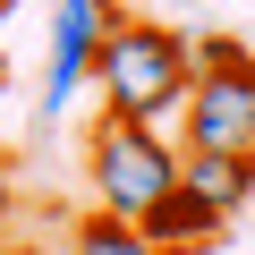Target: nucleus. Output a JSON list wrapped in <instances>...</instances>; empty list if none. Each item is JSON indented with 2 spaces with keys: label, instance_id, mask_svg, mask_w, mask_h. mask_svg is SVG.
<instances>
[{
  "label": "nucleus",
  "instance_id": "nucleus-7",
  "mask_svg": "<svg viewBox=\"0 0 255 255\" xmlns=\"http://www.w3.org/2000/svg\"><path fill=\"white\" fill-rule=\"evenodd\" d=\"M187 51H196V77H255V51L238 34H221V26H196Z\"/></svg>",
  "mask_w": 255,
  "mask_h": 255
},
{
  "label": "nucleus",
  "instance_id": "nucleus-8",
  "mask_svg": "<svg viewBox=\"0 0 255 255\" xmlns=\"http://www.w3.org/2000/svg\"><path fill=\"white\" fill-rule=\"evenodd\" d=\"M77 255H153V247H145V230H128L111 213H85L77 221Z\"/></svg>",
  "mask_w": 255,
  "mask_h": 255
},
{
  "label": "nucleus",
  "instance_id": "nucleus-4",
  "mask_svg": "<svg viewBox=\"0 0 255 255\" xmlns=\"http://www.w3.org/2000/svg\"><path fill=\"white\" fill-rule=\"evenodd\" d=\"M179 153H255V77H196L187 85Z\"/></svg>",
  "mask_w": 255,
  "mask_h": 255
},
{
  "label": "nucleus",
  "instance_id": "nucleus-6",
  "mask_svg": "<svg viewBox=\"0 0 255 255\" xmlns=\"http://www.w3.org/2000/svg\"><path fill=\"white\" fill-rule=\"evenodd\" d=\"M136 230H145V247H153V255H204V247L221 238V213H204V204L179 187V196H162Z\"/></svg>",
  "mask_w": 255,
  "mask_h": 255
},
{
  "label": "nucleus",
  "instance_id": "nucleus-3",
  "mask_svg": "<svg viewBox=\"0 0 255 255\" xmlns=\"http://www.w3.org/2000/svg\"><path fill=\"white\" fill-rule=\"evenodd\" d=\"M111 17H119V0H60L51 9V60H43V119H60L85 85H94V51H102V34H111Z\"/></svg>",
  "mask_w": 255,
  "mask_h": 255
},
{
  "label": "nucleus",
  "instance_id": "nucleus-2",
  "mask_svg": "<svg viewBox=\"0 0 255 255\" xmlns=\"http://www.w3.org/2000/svg\"><path fill=\"white\" fill-rule=\"evenodd\" d=\"M85 179H94V213H111V221L136 230L162 196H179V145L153 136V128H136V119L102 111L94 136H85Z\"/></svg>",
  "mask_w": 255,
  "mask_h": 255
},
{
  "label": "nucleus",
  "instance_id": "nucleus-1",
  "mask_svg": "<svg viewBox=\"0 0 255 255\" xmlns=\"http://www.w3.org/2000/svg\"><path fill=\"white\" fill-rule=\"evenodd\" d=\"M94 85H102V111L111 119H136L153 136L179 145V111H187V85H196V51L179 26L162 17H111L102 51H94Z\"/></svg>",
  "mask_w": 255,
  "mask_h": 255
},
{
  "label": "nucleus",
  "instance_id": "nucleus-9",
  "mask_svg": "<svg viewBox=\"0 0 255 255\" xmlns=\"http://www.w3.org/2000/svg\"><path fill=\"white\" fill-rule=\"evenodd\" d=\"M51 9H60V0H51Z\"/></svg>",
  "mask_w": 255,
  "mask_h": 255
},
{
  "label": "nucleus",
  "instance_id": "nucleus-5",
  "mask_svg": "<svg viewBox=\"0 0 255 255\" xmlns=\"http://www.w3.org/2000/svg\"><path fill=\"white\" fill-rule=\"evenodd\" d=\"M179 187L204 204V213H247L255 196V153H179Z\"/></svg>",
  "mask_w": 255,
  "mask_h": 255
}]
</instances>
